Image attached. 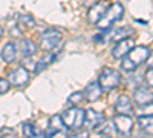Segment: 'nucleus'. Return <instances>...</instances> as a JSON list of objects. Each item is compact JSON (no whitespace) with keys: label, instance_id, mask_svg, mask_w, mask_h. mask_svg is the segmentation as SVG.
Instances as JSON below:
<instances>
[{"label":"nucleus","instance_id":"2","mask_svg":"<svg viewBox=\"0 0 153 138\" xmlns=\"http://www.w3.org/2000/svg\"><path fill=\"white\" fill-rule=\"evenodd\" d=\"M123 16H124V6L120 2H115V3L109 5V8L104 12V16L97 23V28L100 31H107V29H110V26L115 22L121 20Z\"/></svg>","mask_w":153,"mask_h":138},{"label":"nucleus","instance_id":"10","mask_svg":"<svg viewBox=\"0 0 153 138\" xmlns=\"http://www.w3.org/2000/svg\"><path fill=\"white\" fill-rule=\"evenodd\" d=\"M135 46V40L133 39H123L120 42H117V45L113 46L112 49V57L117 58V60H121L123 57H126L127 54H129V51Z\"/></svg>","mask_w":153,"mask_h":138},{"label":"nucleus","instance_id":"20","mask_svg":"<svg viewBox=\"0 0 153 138\" xmlns=\"http://www.w3.org/2000/svg\"><path fill=\"white\" fill-rule=\"evenodd\" d=\"M97 132H98V135H103V137H112L115 132H117V129H115V124H113V121H110V123H103L100 128H97L95 129Z\"/></svg>","mask_w":153,"mask_h":138},{"label":"nucleus","instance_id":"11","mask_svg":"<svg viewBox=\"0 0 153 138\" xmlns=\"http://www.w3.org/2000/svg\"><path fill=\"white\" fill-rule=\"evenodd\" d=\"M29 78H31L29 71L26 68H23V66L16 68L14 71L9 72V83L12 86H19V87L20 86H25V84L29 81Z\"/></svg>","mask_w":153,"mask_h":138},{"label":"nucleus","instance_id":"19","mask_svg":"<svg viewBox=\"0 0 153 138\" xmlns=\"http://www.w3.org/2000/svg\"><path fill=\"white\" fill-rule=\"evenodd\" d=\"M23 135L25 137H29V138H34V137H46L45 132H40L31 123H25L23 124Z\"/></svg>","mask_w":153,"mask_h":138},{"label":"nucleus","instance_id":"26","mask_svg":"<svg viewBox=\"0 0 153 138\" xmlns=\"http://www.w3.org/2000/svg\"><path fill=\"white\" fill-rule=\"evenodd\" d=\"M146 83H147V86L150 87V89H153V66L146 72Z\"/></svg>","mask_w":153,"mask_h":138},{"label":"nucleus","instance_id":"25","mask_svg":"<svg viewBox=\"0 0 153 138\" xmlns=\"http://www.w3.org/2000/svg\"><path fill=\"white\" fill-rule=\"evenodd\" d=\"M11 89V83L6 78H0V95H5Z\"/></svg>","mask_w":153,"mask_h":138},{"label":"nucleus","instance_id":"1","mask_svg":"<svg viewBox=\"0 0 153 138\" xmlns=\"http://www.w3.org/2000/svg\"><path fill=\"white\" fill-rule=\"evenodd\" d=\"M84 118H86V110L76 106H72L71 109L61 112L63 123L68 128V131L72 132H80L84 128Z\"/></svg>","mask_w":153,"mask_h":138},{"label":"nucleus","instance_id":"3","mask_svg":"<svg viewBox=\"0 0 153 138\" xmlns=\"http://www.w3.org/2000/svg\"><path fill=\"white\" fill-rule=\"evenodd\" d=\"M103 91H113L121 83V74L113 68H103L97 80Z\"/></svg>","mask_w":153,"mask_h":138},{"label":"nucleus","instance_id":"18","mask_svg":"<svg viewBox=\"0 0 153 138\" xmlns=\"http://www.w3.org/2000/svg\"><path fill=\"white\" fill-rule=\"evenodd\" d=\"M139 129L147 135H153V114L150 115H139L138 117Z\"/></svg>","mask_w":153,"mask_h":138},{"label":"nucleus","instance_id":"27","mask_svg":"<svg viewBox=\"0 0 153 138\" xmlns=\"http://www.w3.org/2000/svg\"><path fill=\"white\" fill-rule=\"evenodd\" d=\"M101 39H103V35H95V37H94V40H95L97 43H98V42H100V43L103 42V40H101Z\"/></svg>","mask_w":153,"mask_h":138},{"label":"nucleus","instance_id":"9","mask_svg":"<svg viewBox=\"0 0 153 138\" xmlns=\"http://www.w3.org/2000/svg\"><path fill=\"white\" fill-rule=\"evenodd\" d=\"M107 8H109V3L106 2V0H100V2L94 3L91 6V9L87 11V20H89V23L97 25L101 20V17L104 16V12H106Z\"/></svg>","mask_w":153,"mask_h":138},{"label":"nucleus","instance_id":"17","mask_svg":"<svg viewBox=\"0 0 153 138\" xmlns=\"http://www.w3.org/2000/svg\"><path fill=\"white\" fill-rule=\"evenodd\" d=\"M19 49H20V52H22V55H23L25 58H31L32 55L37 54V45H35L32 40H29V39L20 40Z\"/></svg>","mask_w":153,"mask_h":138},{"label":"nucleus","instance_id":"6","mask_svg":"<svg viewBox=\"0 0 153 138\" xmlns=\"http://www.w3.org/2000/svg\"><path fill=\"white\" fill-rule=\"evenodd\" d=\"M48 137H68V128L61 120V115H52L49 120V128L46 132Z\"/></svg>","mask_w":153,"mask_h":138},{"label":"nucleus","instance_id":"14","mask_svg":"<svg viewBox=\"0 0 153 138\" xmlns=\"http://www.w3.org/2000/svg\"><path fill=\"white\" fill-rule=\"evenodd\" d=\"M135 34V29L132 26H120L117 29H113L110 34H109V42H120L123 39H127V37H130Z\"/></svg>","mask_w":153,"mask_h":138},{"label":"nucleus","instance_id":"21","mask_svg":"<svg viewBox=\"0 0 153 138\" xmlns=\"http://www.w3.org/2000/svg\"><path fill=\"white\" fill-rule=\"evenodd\" d=\"M34 23H35V20L29 14H23V16L19 17V26L20 28H32Z\"/></svg>","mask_w":153,"mask_h":138},{"label":"nucleus","instance_id":"24","mask_svg":"<svg viewBox=\"0 0 153 138\" xmlns=\"http://www.w3.org/2000/svg\"><path fill=\"white\" fill-rule=\"evenodd\" d=\"M83 100H84V94H83V92H74V94L69 95L68 103L72 104V106H76V104H80Z\"/></svg>","mask_w":153,"mask_h":138},{"label":"nucleus","instance_id":"23","mask_svg":"<svg viewBox=\"0 0 153 138\" xmlns=\"http://www.w3.org/2000/svg\"><path fill=\"white\" fill-rule=\"evenodd\" d=\"M121 60H123V63H121L123 71H126V72H133V71H136V68H138V66L133 63V61H132L129 57H123Z\"/></svg>","mask_w":153,"mask_h":138},{"label":"nucleus","instance_id":"16","mask_svg":"<svg viewBox=\"0 0 153 138\" xmlns=\"http://www.w3.org/2000/svg\"><path fill=\"white\" fill-rule=\"evenodd\" d=\"M132 107V100L127 95H120L115 101V112L117 114H130Z\"/></svg>","mask_w":153,"mask_h":138},{"label":"nucleus","instance_id":"8","mask_svg":"<svg viewBox=\"0 0 153 138\" xmlns=\"http://www.w3.org/2000/svg\"><path fill=\"white\" fill-rule=\"evenodd\" d=\"M150 54H152L150 49H149L147 46H143V45H141V46H133L126 57H129L136 66H139V65L146 63V61L150 58Z\"/></svg>","mask_w":153,"mask_h":138},{"label":"nucleus","instance_id":"13","mask_svg":"<svg viewBox=\"0 0 153 138\" xmlns=\"http://www.w3.org/2000/svg\"><path fill=\"white\" fill-rule=\"evenodd\" d=\"M84 100L86 101H98V100L101 98V95H103V89H101V86L98 81H92V83H89L86 86V89H84Z\"/></svg>","mask_w":153,"mask_h":138},{"label":"nucleus","instance_id":"15","mask_svg":"<svg viewBox=\"0 0 153 138\" xmlns=\"http://www.w3.org/2000/svg\"><path fill=\"white\" fill-rule=\"evenodd\" d=\"M17 58V45L12 43V42H8L3 48H2V60L5 63L11 65L14 63Z\"/></svg>","mask_w":153,"mask_h":138},{"label":"nucleus","instance_id":"22","mask_svg":"<svg viewBox=\"0 0 153 138\" xmlns=\"http://www.w3.org/2000/svg\"><path fill=\"white\" fill-rule=\"evenodd\" d=\"M54 58H55L54 55H46L45 58H42V60L37 63V66L34 68V72H35V74L42 72V71H43V69H45L48 65H51V63H52V61H54Z\"/></svg>","mask_w":153,"mask_h":138},{"label":"nucleus","instance_id":"7","mask_svg":"<svg viewBox=\"0 0 153 138\" xmlns=\"http://www.w3.org/2000/svg\"><path fill=\"white\" fill-rule=\"evenodd\" d=\"M106 121V115L103 112H98L95 109H87L86 110V118H84V128L89 131H95L101 124Z\"/></svg>","mask_w":153,"mask_h":138},{"label":"nucleus","instance_id":"28","mask_svg":"<svg viewBox=\"0 0 153 138\" xmlns=\"http://www.w3.org/2000/svg\"><path fill=\"white\" fill-rule=\"evenodd\" d=\"M2 35H3V28L0 26V39H2Z\"/></svg>","mask_w":153,"mask_h":138},{"label":"nucleus","instance_id":"5","mask_svg":"<svg viewBox=\"0 0 153 138\" xmlns=\"http://www.w3.org/2000/svg\"><path fill=\"white\" fill-rule=\"evenodd\" d=\"M113 124L117 132L123 137L130 135L133 131V120L129 117V114H117L113 118Z\"/></svg>","mask_w":153,"mask_h":138},{"label":"nucleus","instance_id":"4","mask_svg":"<svg viewBox=\"0 0 153 138\" xmlns=\"http://www.w3.org/2000/svg\"><path fill=\"white\" fill-rule=\"evenodd\" d=\"M61 42V32L55 28L46 29L42 37H40V48L45 52H51L52 49H55L58 46V43Z\"/></svg>","mask_w":153,"mask_h":138},{"label":"nucleus","instance_id":"12","mask_svg":"<svg viewBox=\"0 0 153 138\" xmlns=\"http://www.w3.org/2000/svg\"><path fill=\"white\" fill-rule=\"evenodd\" d=\"M133 100H135V103H136L138 106L149 104V103L153 101V92H152L150 87H147V86H146V87H144V86L136 87V91H135V94H133Z\"/></svg>","mask_w":153,"mask_h":138}]
</instances>
